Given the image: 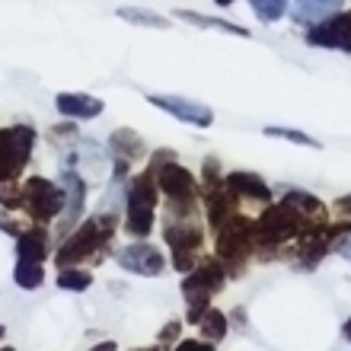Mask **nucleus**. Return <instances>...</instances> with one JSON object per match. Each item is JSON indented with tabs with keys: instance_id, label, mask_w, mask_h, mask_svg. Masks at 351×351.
I'll return each instance as SVG.
<instances>
[{
	"instance_id": "f257e3e1",
	"label": "nucleus",
	"mask_w": 351,
	"mask_h": 351,
	"mask_svg": "<svg viewBox=\"0 0 351 351\" xmlns=\"http://www.w3.org/2000/svg\"><path fill=\"white\" fill-rule=\"evenodd\" d=\"M310 223H313V217L300 214L287 202L268 204L265 211L252 221V250H259L262 256H271L287 240H297L304 233V227H310Z\"/></svg>"
},
{
	"instance_id": "f03ea898",
	"label": "nucleus",
	"mask_w": 351,
	"mask_h": 351,
	"mask_svg": "<svg viewBox=\"0 0 351 351\" xmlns=\"http://www.w3.org/2000/svg\"><path fill=\"white\" fill-rule=\"evenodd\" d=\"M115 214H99L90 221L80 223V230H74V237H67L58 250V265H80L90 256H102V246H109L112 233H115Z\"/></svg>"
},
{
	"instance_id": "7ed1b4c3",
	"label": "nucleus",
	"mask_w": 351,
	"mask_h": 351,
	"mask_svg": "<svg viewBox=\"0 0 351 351\" xmlns=\"http://www.w3.org/2000/svg\"><path fill=\"white\" fill-rule=\"evenodd\" d=\"M157 195H160V185H157V176L150 173V169L131 179L128 204H125V230H128L131 237H138V240L141 237H150Z\"/></svg>"
},
{
	"instance_id": "20e7f679",
	"label": "nucleus",
	"mask_w": 351,
	"mask_h": 351,
	"mask_svg": "<svg viewBox=\"0 0 351 351\" xmlns=\"http://www.w3.org/2000/svg\"><path fill=\"white\" fill-rule=\"evenodd\" d=\"M154 176H157L160 192L167 195L173 217H192V214H198V182H195V176L189 169L179 167V160L160 167Z\"/></svg>"
},
{
	"instance_id": "39448f33",
	"label": "nucleus",
	"mask_w": 351,
	"mask_h": 351,
	"mask_svg": "<svg viewBox=\"0 0 351 351\" xmlns=\"http://www.w3.org/2000/svg\"><path fill=\"white\" fill-rule=\"evenodd\" d=\"M169 250H173V268L176 271H192L198 265V252L204 243V227L198 223V217H173L169 214L167 227H163Z\"/></svg>"
},
{
	"instance_id": "423d86ee",
	"label": "nucleus",
	"mask_w": 351,
	"mask_h": 351,
	"mask_svg": "<svg viewBox=\"0 0 351 351\" xmlns=\"http://www.w3.org/2000/svg\"><path fill=\"white\" fill-rule=\"evenodd\" d=\"M64 189L45 179V176H32L23 185V208L38 223H51L58 214H64Z\"/></svg>"
},
{
	"instance_id": "0eeeda50",
	"label": "nucleus",
	"mask_w": 351,
	"mask_h": 351,
	"mask_svg": "<svg viewBox=\"0 0 351 351\" xmlns=\"http://www.w3.org/2000/svg\"><path fill=\"white\" fill-rule=\"evenodd\" d=\"M32 144H36V131L29 125L0 131V185L23 173L29 154H32Z\"/></svg>"
},
{
	"instance_id": "6e6552de",
	"label": "nucleus",
	"mask_w": 351,
	"mask_h": 351,
	"mask_svg": "<svg viewBox=\"0 0 351 351\" xmlns=\"http://www.w3.org/2000/svg\"><path fill=\"white\" fill-rule=\"evenodd\" d=\"M217 256L223 265H243L252 256V221L240 211L217 227Z\"/></svg>"
},
{
	"instance_id": "1a4fd4ad",
	"label": "nucleus",
	"mask_w": 351,
	"mask_h": 351,
	"mask_svg": "<svg viewBox=\"0 0 351 351\" xmlns=\"http://www.w3.org/2000/svg\"><path fill=\"white\" fill-rule=\"evenodd\" d=\"M306 42L313 48H348L351 45V10H339L323 23H313L306 32Z\"/></svg>"
},
{
	"instance_id": "9d476101",
	"label": "nucleus",
	"mask_w": 351,
	"mask_h": 351,
	"mask_svg": "<svg viewBox=\"0 0 351 351\" xmlns=\"http://www.w3.org/2000/svg\"><path fill=\"white\" fill-rule=\"evenodd\" d=\"M147 102L163 109L167 115H173V119L185 121V125H195V128H211V121H214V112L204 102L185 99V96H150L147 93Z\"/></svg>"
},
{
	"instance_id": "9b49d317",
	"label": "nucleus",
	"mask_w": 351,
	"mask_h": 351,
	"mask_svg": "<svg viewBox=\"0 0 351 351\" xmlns=\"http://www.w3.org/2000/svg\"><path fill=\"white\" fill-rule=\"evenodd\" d=\"M119 265L131 275H144V278H157L167 271V259H163V252L157 246H150V243H131L125 250L119 252Z\"/></svg>"
},
{
	"instance_id": "f8f14e48",
	"label": "nucleus",
	"mask_w": 351,
	"mask_h": 351,
	"mask_svg": "<svg viewBox=\"0 0 351 351\" xmlns=\"http://www.w3.org/2000/svg\"><path fill=\"white\" fill-rule=\"evenodd\" d=\"M202 195H204L208 223H211L214 230H217L227 217H233V214H237V195L227 189V182H223V179H217V182H204Z\"/></svg>"
},
{
	"instance_id": "ddd939ff",
	"label": "nucleus",
	"mask_w": 351,
	"mask_h": 351,
	"mask_svg": "<svg viewBox=\"0 0 351 351\" xmlns=\"http://www.w3.org/2000/svg\"><path fill=\"white\" fill-rule=\"evenodd\" d=\"M55 106L64 119H74V121H90L96 115H102V109H106V102L90 96V93H61L55 99Z\"/></svg>"
},
{
	"instance_id": "4468645a",
	"label": "nucleus",
	"mask_w": 351,
	"mask_h": 351,
	"mask_svg": "<svg viewBox=\"0 0 351 351\" xmlns=\"http://www.w3.org/2000/svg\"><path fill=\"white\" fill-rule=\"evenodd\" d=\"M223 182H227V189H230L237 198H250V202H262V204L271 202V189H268L265 179H262V176H256V173L237 169V173L223 176Z\"/></svg>"
},
{
	"instance_id": "2eb2a0df",
	"label": "nucleus",
	"mask_w": 351,
	"mask_h": 351,
	"mask_svg": "<svg viewBox=\"0 0 351 351\" xmlns=\"http://www.w3.org/2000/svg\"><path fill=\"white\" fill-rule=\"evenodd\" d=\"M61 185H64V214H67V223H74L84 217L86 211V182L84 176L77 173V169L64 167V173H61Z\"/></svg>"
},
{
	"instance_id": "dca6fc26",
	"label": "nucleus",
	"mask_w": 351,
	"mask_h": 351,
	"mask_svg": "<svg viewBox=\"0 0 351 351\" xmlns=\"http://www.w3.org/2000/svg\"><path fill=\"white\" fill-rule=\"evenodd\" d=\"M185 278H189L192 285L217 294L223 287V281H227V265H223L221 256H217V259H198V265H195L192 271H185Z\"/></svg>"
},
{
	"instance_id": "f3484780",
	"label": "nucleus",
	"mask_w": 351,
	"mask_h": 351,
	"mask_svg": "<svg viewBox=\"0 0 351 351\" xmlns=\"http://www.w3.org/2000/svg\"><path fill=\"white\" fill-rule=\"evenodd\" d=\"M109 150L115 154V157L121 160H141L144 154H147V147H144V141H141L138 131H131V128H119V131H112V138H109Z\"/></svg>"
},
{
	"instance_id": "a211bd4d",
	"label": "nucleus",
	"mask_w": 351,
	"mask_h": 351,
	"mask_svg": "<svg viewBox=\"0 0 351 351\" xmlns=\"http://www.w3.org/2000/svg\"><path fill=\"white\" fill-rule=\"evenodd\" d=\"M345 0H297V13L294 19L297 23H323L326 16H332V13H339L342 10Z\"/></svg>"
},
{
	"instance_id": "6ab92c4d",
	"label": "nucleus",
	"mask_w": 351,
	"mask_h": 351,
	"mask_svg": "<svg viewBox=\"0 0 351 351\" xmlns=\"http://www.w3.org/2000/svg\"><path fill=\"white\" fill-rule=\"evenodd\" d=\"M16 256L19 259H32V262H42L48 256V233L45 230H23L16 240Z\"/></svg>"
},
{
	"instance_id": "aec40b11",
	"label": "nucleus",
	"mask_w": 351,
	"mask_h": 351,
	"mask_svg": "<svg viewBox=\"0 0 351 351\" xmlns=\"http://www.w3.org/2000/svg\"><path fill=\"white\" fill-rule=\"evenodd\" d=\"M281 202H287L291 208H297L300 214L313 217V221H326V204L319 202L316 195L304 192V189H287V192L281 195Z\"/></svg>"
},
{
	"instance_id": "412c9836",
	"label": "nucleus",
	"mask_w": 351,
	"mask_h": 351,
	"mask_svg": "<svg viewBox=\"0 0 351 351\" xmlns=\"http://www.w3.org/2000/svg\"><path fill=\"white\" fill-rule=\"evenodd\" d=\"M176 16L185 19V23H192V26H202V29H221L227 36H240V38H250V29L237 26V23H227V19H214V16H198L192 10H176Z\"/></svg>"
},
{
	"instance_id": "4be33fe9",
	"label": "nucleus",
	"mask_w": 351,
	"mask_h": 351,
	"mask_svg": "<svg viewBox=\"0 0 351 351\" xmlns=\"http://www.w3.org/2000/svg\"><path fill=\"white\" fill-rule=\"evenodd\" d=\"M198 326H202V339H208V342H221L223 335H227V329H230V319H227V313H221V310H204L202 319H198Z\"/></svg>"
},
{
	"instance_id": "5701e85b",
	"label": "nucleus",
	"mask_w": 351,
	"mask_h": 351,
	"mask_svg": "<svg viewBox=\"0 0 351 351\" xmlns=\"http://www.w3.org/2000/svg\"><path fill=\"white\" fill-rule=\"evenodd\" d=\"M13 281H16L23 291H36V287H42V281H45V268H42V262L19 259L16 271H13Z\"/></svg>"
},
{
	"instance_id": "b1692460",
	"label": "nucleus",
	"mask_w": 351,
	"mask_h": 351,
	"mask_svg": "<svg viewBox=\"0 0 351 351\" xmlns=\"http://www.w3.org/2000/svg\"><path fill=\"white\" fill-rule=\"evenodd\" d=\"M90 285H93V275L86 271V268L64 265L61 271H58V287H61V291H74V294H80V291H90Z\"/></svg>"
},
{
	"instance_id": "393cba45",
	"label": "nucleus",
	"mask_w": 351,
	"mask_h": 351,
	"mask_svg": "<svg viewBox=\"0 0 351 351\" xmlns=\"http://www.w3.org/2000/svg\"><path fill=\"white\" fill-rule=\"evenodd\" d=\"M115 16L125 19V23H134V26L169 29V19L167 16H157V13H147V10H138V7H121V10H115Z\"/></svg>"
},
{
	"instance_id": "a878e982",
	"label": "nucleus",
	"mask_w": 351,
	"mask_h": 351,
	"mask_svg": "<svg viewBox=\"0 0 351 351\" xmlns=\"http://www.w3.org/2000/svg\"><path fill=\"white\" fill-rule=\"evenodd\" d=\"M265 138H281V141H291V144H300V147H313V150L323 147V144H319L316 138H310L306 131L281 128V125H268V128H265Z\"/></svg>"
},
{
	"instance_id": "bb28decb",
	"label": "nucleus",
	"mask_w": 351,
	"mask_h": 351,
	"mask_svg": "<svg viewBox=\"0 0 351 351\" xmlns=\"http://www.w3.org/2000/svg\"><path fill=\"white\" fill-rule=\"evenodd\" d=\"M287 0H252V13L262 23H278L281 16H287Z\"/></svg>"
},
{
	"instance_id": "cd10ccee",
	"label": "nucleus",
	"mask_w": 351,
	"mask_h": 351,
	"mask_svg": "<svg viewBox=\"0 0 351 351\" xmlns=\"http://www.w3.org/2000/svg\"><path fill=\"white\" fill-rule=\"evenodd\" d=\"M0 202H3V208H23V189H16V185L0 189Z\"/></svg>"
},
{
	"instance_id": "c85d7f7f",
	"label": "nucleus",
	"mask_w": 351,
	"mask_h": 351,
	"mask_svg": "<svg viewBox=\"0 0 351 351\" xmlns=\"http://www.w3.org/2000/svg\"><path fill=\"white\" fill-rule=\"evenodd\" d=\"M179 332H182V323H176V319H169L163 329H160V335H157V342L160 345H173L176 339H179Z\"/></svg>"
},
{
	"instance_id": "c756f323",
	"label": "nucleus",
	"mask_w": 351,
	"mask_h": 351,
	"mask_svg": "<svg viewBox=\"0 0 351 351\" xmlns=\"http://www.w3.org/2000/svg\"><path fill=\"white\" fill-rule=\"evenodd\" d=\"M176 348H179V351H211L214 342H208V339H204V342H202V339H185V342H179Z\"/></svg>"
},
{
	"instance_id": "7c9ffc66",
	"label": "nucleus",
	"mask_w": 351,
	"mask_h": 351,
	"mask_svg": "<svg viewBox=\"0 0 351 351\" xmlns=\"http://www.w3.org/2000/svg\"><path fill=\"white\" fill-rule=\"evenodd\" d=\"M217 179H221V167L214 157H208L204 160V182H217Z\"/></svg>"
},
{
	"instance_id": "2f4dec72",
	"label": "nucleus",
	"mask_w": 351,
	"mask_h": 351,
	"mask_svg": "<svg viewBox=\"0 0 351 351\" xmlns=\"http://www.w3.org/2000/svg\"><path fill=\"white\" fill-rule=\"evenodd\" d=\"M332 250L339 252V256H345V259H351V230L345 233V237H339V240H335Z\"/></svg>"
},
{
	"instance_id": "473e14b6",
	"label": "nucleus",
	"mask_w": 351,
	"mask_h": 351,
	"mask_svg": "<svg viewBox=\"0 0 351 351\" xmlns=\"http://www.w3.org/2000/svg\"><path fill=\"white\" fill-rule=\"evenodd\" d=\"M335 211H339L342 217H348V221H351V195H342V198L335 202Z\"/></svg>"
},
{
	"instance_id": "72a5a7b5",
	"label": "nucleus",
	"mask_w": 351,
	"mask_h": 351,
	"mask_svg": "<svg viewBox=\"0 0 351 351\" xmlns=\"http://www.w3.org/2000/svg\"><path fill=\"white\" fill-rule=\"evenodd\" d=\"M0 230H7V233H13V237H19V233H23V227H19L16 221H10V217H3V214H0Z\"/></svg>"
},
{
	"instance_id": "f704fd0d",
	"label": "nucleus",
	"mask_w": 351,
	"mask_h": 351,
	"mask_svg": "<svg viewBox=\"0 0 351 351\" xmlns=\"http://www.w3.org/2000/svg\"><path fill=\"white\" fill-rule=\"evenodd\" d=\"M342 339H345V342H351V319H345V326H342Z\"/></svg>"
},
{
	"instance_id": "c9c22d12",
	"label": "nucleus",
	"mask_w": 351,
	"mask_h": 351,
	"mask_svg": "<svg viewBox=\"0 0 351 351\" xmlns=\"http://www.w3.org/2000/svg\"><path fill=\"white\" fill-rule=\"evenodd\" d=\"M214 3H217V7H230L233 0H214Z\"/></svg>"
},
{
	"instance_id": "e433bc0d",
	"label": "nucleus",
	"mask_w": 351,
	"mask_h": 351,
	"mask_svg": "<svg viewBox=\"0 0 351 351\" xmlns=\"http://www.w3.org/2000/svg\"><path fill=\"white\" fill-rule=\"evenodd\" d=\"M3 332H7V329H3V326H0V339H3Z\"/></svg>"
}]
</instances>
